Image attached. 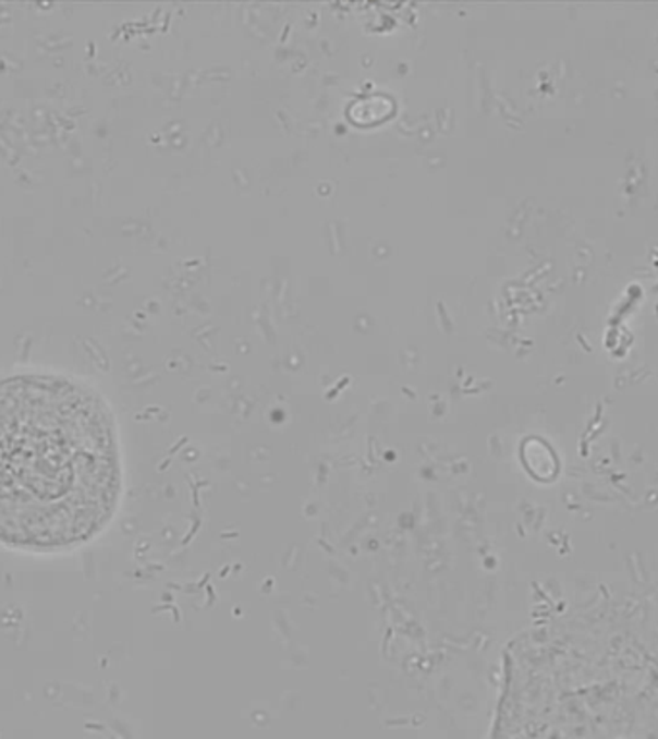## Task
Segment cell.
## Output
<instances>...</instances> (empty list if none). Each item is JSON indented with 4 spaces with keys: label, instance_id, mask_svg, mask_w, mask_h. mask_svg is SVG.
I'll list each match as a JSON object with an SVG mask.
<instances>
[{
    "label": "cell",
    "instance_id": "cell-1",
    "mask_svg": "<svg viewBox=\"0 0 658 739\" xmlns=\"http://www.w3.org/2000/svg\"><path fill=\"white\" fill-rule=\"evenodd\" d=\"M122 497L114 420L89 387L24 374L0 379V543L62 553L92 542Z\"/></svg>",
    "mask_w": 658,
    "mask_h": 739
}]
</instances>
